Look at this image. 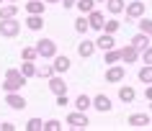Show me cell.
I'll return each instance as SVG.
<instances>
[{"label":"cell","instance_id":"23","mask_svg":"<svg viewBox=\"0 0 152 131\" xmlns=\"http://www.w3.org/2000/svg\"><path fill=\"white\" fill-rule=\"evenodd\" d=\"M124 8H126V0H106V10H108L111 16L124 13Z\"/></svg>","mask_w":152,"mask_h":131},{"label":"cell","instance_id":"43","mask_svg":"<svg viewBox=\"0 0 152 131\" xmlns=\"http://www.w3.org/2000/svg\"><path fill=\"white\" fill-rule=\"evenodd\" d=\"M3 3H5V0H0V5H3Z\"/></svg>","mask_w":152,"mask_h":131},{"label":"cell","instance_id":"3","mask_svg":"<svg viewBox=\"0 0 152 131\" xmlns=\"http://www.w3.org/2000/svg\"><path fill=\"white\" fill-rule=\"evenodd\" d=\"M34 46H36L39 59H52V57L57 54V41H54V39H47V36H44V39H39Z\"/></svg>","mask_w":152,"mask_h":131},{"label":"cell","instance_id":"9","mask_svg":"<svg viewBox=\"0 0 152 131\" xmlns=\"http://www.w3.org/2000/svg\"><path fill=\"white\" fill-rule=\"evenodd\" d=\"M88 23H90V31H98V33H101V31H103V23H106V16L98 8H93L88 13Z\"/></svg>","mask_w":152,"mask_h":131},{"label":"cell","instance_id":"5","mask_svg":"<svg viewBox=\"0 0 152 131\" xmlns=\"http://www.w3.org/2000/svg\"><path fill=\"white\" fill-rule=\"evenodd\" d=\"M67 126L75 129V131H85V129L90 126V118H88L85 111H72V113L67 116Z\"/></svg>","mask_w":152,"mask_h":131},{"label":"cell","instance_id":"6","mask_svg":"<svg viewBox=\"0 0 152 131\" xmlns=\"http://www.w3.org/2000/svg\"><path fill=\"white\" fill-rule=\"evenodd\" d=\"M144 8H147V3H144V0L126 3V8H124V16H126V21H139V18L144 16Z\"/></svg>","mask_w":152,"mask_h":131},{"label":"cell","instance_id":"2","mask_svg":"<svg viewBox=\"0 0 152 131\" xmlns=\"http://www.w3.org/2000/svg\"><path fill=\"white\" fill-rule=\"evenodd\" d=\"M106 82L108 85H119V82H124V77H126V64L124 62H116V64H108V69H106Z\"/></svg>","mask_w":152,"mask_h":131},{"label":"cell","instance_id":"31","mask_svg":"<svg viewBox=\"0 0 152 131\" xmlns=\"http://www.w3.org/2000/svg\"><path fill=\"white\" fill-rule=\"evenodd\" d=\"M137 28L142 33H152V18H147V16H142L139 21H137Z\"/></svg>","mask_w":152,"mask_h":131},{"label":"cell","instance_id":"13","mask_svg":"<svg viewBox=\"0 0 152 131\" xmlns=\"http://www.w3.org/2000/svg\"><path fill=\"white\" fill-rule=\"evenodd\" d=\"M113 46H116V39H113V33H106V31L98 33V39H96V49L108 51V49H113Z\"/></svg>","mask_w":152,"mask_h":131},{"label":"cell","instance_id":"1","mask_svg":"<svg viewBox=\"0 0 152 131\" xmlns=\"http://www.w3.org/2000/svg\"><path fill=\"white\" fill-rule=\"evenodd\" d=\"M26 85H28V77H23L18 67H10V69H5V80L0 88H3V93H21Z\"/></svg>","mask_w":152,"mask_h":131},{"label":"cell","instance_id":"14","mask_svg":"<svg viewBox=\"0 0 152 131\" xmlns=\"http://www.w3.org/2000/svg\"><path fill=\"white\" fill-rule=\"evenodd\" d=\"M93 108H96L98 113H111V111H113V103H111V98H108V95H103V93H101V95H96V98H93Z\"/></svg>","mask_w":152,"mask_h":131},{"label":"cell","instance_id":"25","mask_svg":"<svg viewBox=\"0 0 152 131\" xmlns=\"http://www.w3.org/2000/svg\"><path fill=\"white\" fill-rule=\"evenodd\" d=\"M137 80L144 82V85H150V82H152V64H142V67H139V72H137Z\"/></svg>","mask_w":152,"mask_h":131},{"label":"cell","instance_id":"10","mask_svg":"<svg viewBox=\"0 0 152 131\" xmlns=\"http://www.w3.org/2000/svg\"><path fill=\"white\" fill-rule=\"evenodd\" d=\"M5 106L13 108V111H23L28 103H26V98L21 95V93H5Z\"/></svg>","mask_w":152,"mask_h":131},{"label":"cell","instance_id":"44","mask_svg":"<svg viewBox=\"0 0 152 131\" xmlns=\"http://www.w3.org/2000/svg\"><path fill=\"white\" fill-rule=\"evenodd\" d=\"M150 39H152V33H150Z\"/></svg>","mask_w":152,"mask_h":131},{"label":"cell","instance_id":"36","mask_svg":"<svg viewBox=\"0 0 152 131\" xmlns=\"http://www.w3.org/2000/svg\"><path fill=\"white\" fill-rule=\"evenodd\" d=\"M16 129H18V126L13 121H3V123H0V131H16Z\"/></svg>","mask_w":152,"mask_h":131},{"label":"cell","instance_id":"15","mask_svg":"<svg viewBox=\"0 0 152 131\" xmlns=\"http://www.w3.org/2000/svg\"><path fill=\"white\" fill-rule=\"evenodd\" d=\"M52 67H54L57 75H64L72 67V62H70V57H64V54H54V57H52Z\"/></svg>","mask_w":152,"mask_h":131},{"label":"cell","instance_id":"4","mask_svg":"<svg viewBox=\"0 0 152 131\" xmlns=\"http://www.w3.org/2000/svg\"><path fill=\"white\" fill-rule=\"evenodd\" d=\"M21 33V21L18 18H3L0 21V36L3 39H16Z\"/></svg>","mask_w":152,"mask_h":131},{"label":"cell","instance_id":"28","mask_svg":"<svg viewBox=\"0 0 152 131\" xmlns=\"http://www.w3.org/2000/svg\"><path fill=\"white\" fill-rule=\"evenodd\" d=\"M96 5H98L96 0H77V3H75V8L80 10L83 16H88V13H90V10H93V8H96Z\"/></svg>","mask_w":152,"mask_h":131},{"label":"cell","instance_id":"16","mask_svg":"<svg viewBox=\"0 0 152 131\" xmlns=\"http://www.w3.org/2000/svg\"><path fill=\"white\" fill-rule=\"evenodd\" d=\"M23 26L28 28V31H41L44 28V16H39V13H28L23 21Z\"/></svg>","mask_w":152,"mask_h":131},{"label":"cell","instance_id":"18","mask_svg":"<svg viewBox=\"0 0 152 131\" xmlns=\"http://www.w3.org/2000/svg\"><path fill=\"white\" fill-rule=\"evenodd\" d=\"M72 106H75V111H85V113H88L90 108H93V98H90V95H85V93H80L77 98L72 100Z\"/></svg>","mask_w":152,"mask_h":131},{"label":"cell","instance_id":"41","mask_svg":"<svg viewBox=\"0 0 152 131\" xmlns=\"http://www.w3.org/2000/svg\"><path fill=\"white\" fill-rule=\"evenodd\" d=\"M96 3H106V0H96Z\"/></svg>","mask_w":152,"mask_h":131},{"label":"cell","instance_id":"33","mask_svg":"<svg viewBox=\"0 0 152 131\" xmlns=\"http://www.w3.org/2000/svg\"><path fill=\"white\" fill-rule=\"evenodd\" d=\"M44 131H62V121H57V118L44 121Z\"/></svg>","mask_w":152,"mask_h":131},{"label":"cell","instance_id":"34","mask_svg":"<svg viewBox=\"0 0 152 131\" xmlns=\"http://www.w3.org/2000/svg\"><path fill=\"white\" fill-rule=\"evenodd\" d=\"M139 62H142V64H152V44L147 46V49H142V54H139Z\"/></svg>","mask_w":152,"mask_h":131},{"label":"cell","instance_id":"8","mask_svg":"<svg viewBox=\"0 0 152 131\" xmlns=\"http://www.w3.org/2000/svg\"><path fill=\"white\" fill-rule=\"evenodd\" d=\"M47 82H49L47 88L52 90V95H64V93H67V82H64V77H62V75H57V72H54Z\"/></svg>","mask_w":152,"mask_h":131},{"label":"cell","instance_id":"32","mask_svg":"<svg viewBox=\"0 0 152 131\" xmlns=\"http://www.w3.org/2000/svg\"><path fill=\"white\" fill-rule=\"evenodd\" d=\"M23 129L26 131H44V121H41V118H28Z\"/></svg>","mask_w":152,"mask_h":131},{"label":"cell","instance_id":"19","mask_svg":"<svg viewBox=\"0 0 152 131\" xmlns=\"http://www.w3.org/2000/svg\"><path fill=\"white\" fill-rule=\"evenodd\" d=\"M132 44H134L137 49H139V54H142V49H147L152 44V39H150V33H142V31H137L134 36H132Z\"/></svg>","mask_w":152,"mask_h":131},{"label":"cell","instance_id":"12","mask_svg":"<svg viewBox=\"0 0 152 131\" xmlns=\"http://www.w3.org/2000/svg\"><path fill=\"white\" fill-rule=\"evenodd\" d=\"M93 54H96V41H90V39L83 36V41L77 44V57L80 59H90Z\"/></svg>","mask_w":152,"mask_h":131},{"label":"cell","instance_id":"7","mask_svg":"<svg viewBox=\"0 0 152 131\" xmlns=\"http://www.w3.org/2000/svg\"><path fill=\"white\" fill-rule=\"evenodd\" d=\"M119 51H121V62H124V64H137V62H139V49H137L132 41L124 44Z\"/></svg>","mask_w":152,"mask_h":131},{"label":"cell","instance_id":"39","mask_svg":"<svg viewBox=\"0 0 152 131\" xmlns=\"http://www.w3.org/2000/svg\"><path fill=\"white\" fill-rule=\"evenodd\" d=\"M44 3H47V5H49V3H59V0H44Z\"/></svg>","mask_w":152,"mask_h":131},{"label":"cell","instance_id":"37","mask_svg":"<svg viewBox=\"0 0 152 131\" xmlns=\"http://www.w3.org/2000/svg\"><path fill=\"white\" fill-rule=\"evenodd\" d=\"M75 3H77V0H59V5H62V8H75Z\"/></svg>","mask_w":152,"mask_h":131},{"label":"cell","instance_id":"40","mask_svg":"<svg viewBox=\"0 0 152 131\" xmlns=\"http://www.w3.org/2000/svg\"><path fill=\"white\" fill-rule=\"evenodd\" d=\"M5 3H18V0H5Z\"/></svg>","mask_w":152,"mask_h":131},{"label":"cell","instance_id":"30","mask_svg":"<svg viewBox=\"0 0 152 131\" xmlns=\"http://www.w3.org/2000/svg\"><path fill=\"white\" fill-rule=\"evenodd\" d=\"M21 59L36 62V59H39V54H36V46H23V49H21Z\"/></svg>","mask_w":152,"mask_h":131},{"label":"cell","instance_id":"26","mask_svg":"<svg viewBox=\"0 0 152 131\" xmlns=\"http://www.w3.org/2000/svg\"><path fill=\"white\" fill-rule=\"evenodd\" d=\"M75 31L80 33V36H85V33L90 31V23H88V16H77V21H75Z\"/></svg>","mask_w":152,"mask_h":131},{"label":"cell","instance_id":"11","mask_svg":"<svg viewBox=\"0 0 152 131\" xmlns=\"http://www.w3.org/2000/svg\"><path fill=\"white\" fill-rule=\"evenodd\" d=\"M126 123L132 129H144V126H152V118H150V113H132L126 118Z\"/></svg>","mask_w":152,"mask_h":131},{"label":"cell","instance_id":"27","mask_svg":"<svg viewBox=\"0 0 152 131\" xmlns=\"http://www.w3.org/2000/svg\"><path fill=\"white\" fill-rule=\"evenodd\" d=\"M116 62H121V51L113 46V49L103 51V64H116Z\"/></svg>","mask_w":152,"mask_h":131},{"label":"cell","instance_id":"21","mask_svg":"<svg viewBox=\"0 0 152 131\" xmlns=\"http://www.w3.org/2000/svg\"><path fill=\"white\" fill-rule=\"evenodd\" d=\"M18 16V3H3L0 5V21L3 18H16Z\"/></svg>","mask_w":152,"mask_h":131},{"label":"cell","instance_id":"20","mask_svg":"<svg viewBox=\"0 0 152 131\" xmlns=\"http://www.w3.org/2000/svg\"><path fill=\"white\" fill-rule=\"evenodd\" d=\"M23 8H26V13H39V16H44V10H47V3H44V0H26Z\"/></svg>","mask_w":152,"mask_h":131},{"label":"cell","instance_id":"29","mask_svg":"<svg viewBox=\"0 0 152 131\" xmlns=\"http://www.w3.org/2000/svg\"><path fill=\"white\" fill-rule=\"evenodd\" d=\"M52 75H54V67L52 64H39L36 67V77H41V80H49Z\"/></svg>","mask_w":152,"mask_h":131},{"label":"cell","instance_id":"35","mask_svg":"<svg viewBox=\"0 0 152 131\" xmlns=\"http://www.w3.org/2000/svg\"><path fill=\"white\" fill-rule=\"evenodd\" d=\"M54 106L57 108H67V106H70V98H67V93H64V95H54Z\"/></svg>","mask_w":152,"mask_h":131},{"label":"cell","instance_id":"24","mask_svg":"<svg viewBox=\"0 0 152 131\" xmlns=\"http://www.w3.org/2000/svg\"><path fill=\"white\" fill-rule=\"evenodd\" d=\"M103 31H106V33H113V36H116V33L121 31V21H119L116 16L106 18V23H103Z\"/></svg>","mask_w":152,"mask_h":131},{"label":"cell","instance_id":"17","mask_svg":"<svg viewBox=\"0 0 152 131\" xmlns=\"http://www.w3.org/2000/svg\"><path fill=\"white\" fill-rule=\"evenodd\" d=\"M119 100L124 103V106L134 103V100H137V90L132 88V85H121V88H119Z\"/></svg>","mask_w":152,"mask_h":131},{"label":"cell","instance_id":"22","mask_svg":"<svg viewBox=\"0 0 152 131\" xmlns=\"http://www.w3.org/2000/svg\"><path fill=\"white\" fill-rule=\"evenodd\" d=\"M36 62H28V59H21V67H18V69H21V75H23V77H28V80H31V77H36Z\"/></svg>","mask_w":152,"mask_h":131},{"label":"cell","instance_id":"38","mask_svg":"<svg viewBox=\"0 0 152 131\" xmlns=\"http://www.w3.org/2000/svg\"><path fill=\"white\" fill-rule=\"evenodd\" d=\"M144 98H147V100H152V82L147 85V88H144Z\"/></svg>","mask_w":152,"mask_h":131},{"label":"cell","instance_id":"42","mask_svg":"<svg viewBox=\"0 0 152 131\" xmlns=\"http://www.w3.org/2000/svg\"><path fill=\"white\" fill-rule=\"evenodd\" d=\"M150 111H152V100H150Z\"/></svg>","mask_w":152,"mask_h":131}]
</instances>
